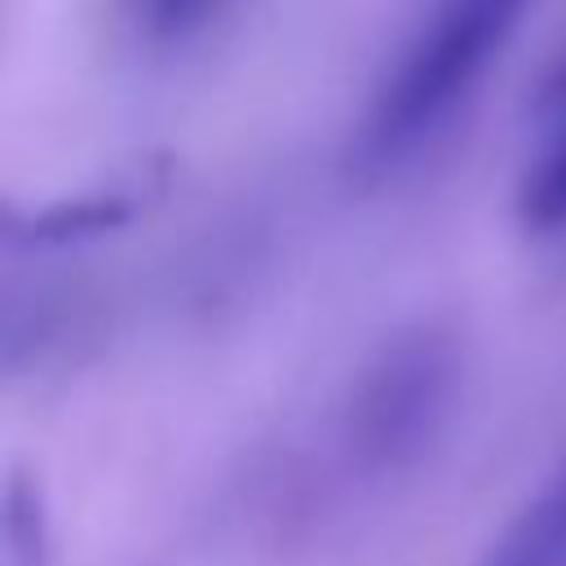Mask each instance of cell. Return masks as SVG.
<instances>
[{"label":"cell","instance_id":"cell-1","mask_svg":"<svg viewBox=\"0 0 566 566\" xmlns=\"http://www.w3.org/2000/svg\"><path fill=\"white\" fill-rule=\"evenodd\" d=\"M531 4L535 0H429L367 93L354 133L358 164L385 172L429 150L478 97Z\"/></svg>","mask_w":566,"mask_h":566},{"label":"cell","instance_id":"cell-2","mask_svg":"<svg viewBox=\"0 0 566 566\" xmlns=\"http://www.w3.org/2000/svg\"><path fill=\"white\" fill-rule=\"evenodd\" d=\"M464 394L455 332L416 323L389 336L354 376L340 407L345 460L367 478L411 473L447 438Z\"/></svg>","mask_w":566,"mask_h":566},{"label":"cell","instance_id":"cell-3","mask_svg":"<svg viewBox=\"0 0 566 566\" xmlns=\"http://www.w3.org/2000/svg\"><path fill=\"white\" fill-rule=\"evenodd\" d=\"M473 566H566V460L509 517Z\"/></svg>","mask_w":566,"mask_h":566},{"label":"cell","instance_id":"cell-4","mask_svg":"<svg viewBox=\"0 0 566 566\" xmlns=\"http://www.w3.org/2000/svg\"><path fill=\"white\" fill-rule=\"evenodd\" d=\"M548 128L517 181V217L531 234L566 230V102L544 111Z\"/></svg>","mask_w":566,"mask_h":566},{"label":"cell","instance_id":"cell-5","mask_svg":"<svg viewBox=\"0 0 566 566\" xmlns=\"http://www.w3.org/2000/svg\"><path fill=\"white\" fill-rule=\"evenodd\" d=\"M234 0H137V31L155 49H181L208 35Z\"/></svg>","mask_w":566,"mask_h":566},{"label":"cell","instance_id":"cell-6","mask_svg":"<svg viewBox=\"0 0 566 566\" xmlns=\"http://www.w3.org/2000/svg\"><path fill=\"white\" fill-rule=\"evenodd\" d=\"M562 102H566V44H562V53L553 57V66H548V75H544L539 111H553V106H562Z\"/></svg>","mask_w":566,"mask_h":566}]
</instances>
